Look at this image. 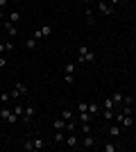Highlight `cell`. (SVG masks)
I'll use <instances>...</instances> for the list:
<instances>
[{"mask_svg":"<svg viewBox=\"0 0 136 152\" xmlns=\"http://www.w3.org/2000/svg\"><path fill=\"white\" fill-rule=\"evenodd\" d=\"M50 145V141H45L43 136H34V139H27L25 143H23V150L32 152V150H43V148Z\"/></svg>","mask_w":136,"mask_h":152,"instance_id":"obj_1","label":"cell"},{"mask_svg":"<svg viewBox=\"0 0 136 152\" xmlns=\"http://www.w3.org/2000/svg\"><path fill=\"white\" fill-rule=\"evenodd\" d=\"M95 52L89 50L86 45H77V64H93L95 61Z\"/></svg>","mask_w":136,"mask_h":152,"instance_id":"obj_2","label":"cell"},{"mask_svg":"<svg viewBox=\"0 0 136 152\" xmlns=\"http://www.w3.org/2000/svg\"><path fill=\"white\" fill-rule=\"evenodd\" d=\"M113 118L118 121L120 127H132V125H134V114H120V111H118Z\"/></svg>","mask_w":136,"mask_h":152,"instance_id":"obj_3","label":"cell"},{"mask_svg":"<svg viewBox=\"0 0 136 152\" xmlns=\"http://www.w3.org/2000/svg\"><path fill=\"white\" fill-rule=\"evenodd\" d=\"M97 9H100V14H104V16H111V14H113V7H111L107 0H97Z\"/></svg>","mask_w":136,"mask_h":152,"instance_id":"obj_4","label":"cell"},{"mask_svg":"<svg viewBox=\"0 0 136 152\" xmlns=\"http://www.w3.org/2000/svg\"><path fill=\"white\" fill-rule=\"evenodd\" d=\"M2 27H5L7 37H18V27H16V23H12V20H5V23H2Z\"/></svg>","mask_w":136,"mask_h":152,"instance_id":"obj_5","label":"cell"},{"mask_svg":"<svg viewBox=\"0 0 136 152\" xmlns=\"http://www.w3.org/2000/svg\"><path fill=\"white\" fill-rule=\"evenodd\" d=\"M34 114H36V109H34L32 104H27V107H25V114L20 116V123H23V125H27V123L32 121V116H34Z\"/></svg>","mask_w":136,"mask_h":152,"instance_id":"obj_6","label":"cell"},{"mask_svg":"<svg viewBox=\"0 0 136 152\" xmlns=\"http://www.w3.org/2000/svg\"><path fill=\"white\" fill-rule=\"evenodd\" d=\"M52 143H57V145H64V143H66V132H64V129H55V139H52Z\"/></svg>","mask_w":136,"mask_h":152,"instance_id":"obj_7","label":"cell"},{"mask_svg":"<svg viewBox=\"0 0 136 152\" xmlns=\"http://www.w3.org/2000/svg\"><path fill=\"white\" fill-rule=\"evenodd\" d=\"M77 143H79V139H77V134L73 132V134H68V136H66V143H64V145H68V148H77Z\"/></svg>","mask_w":136,"mask_h":152,"instance_id":"obj_8","label":"cell"},{"mask_svg":"<svg viewBox=\"0 0 136 152\" xmlns=\"http://www.w3.org/2000/svg\"><path fill=\"white\" fill-rule=\"evenodd\" d=\"M82 145L84 148H93L95 145V136H93V134H84V136H82Z\"/></svg>","mask_w":136,"mask_h":152,"instance_id":"obj_9","label":"cell"},{"mask_svg":"<svg viewBox=\"0 0 136 152\" xmlns=\"http://www.w3.org/2000/svg\"><path fill=\"white\" fill-rule=\"evenodd\" d=\"M77 121H79V123H91V121H93V114H91L89 109H86V111H79Z\"/></svg>","mask_w":136,"mask_h":152,"instance_id":"obj_10","label":"cell"},{"mask_svg":"<svg viewBox=\"0 0 136 152\" xmlns=\"http://www.w3.org/2000/svg\"><path fill=\"white\" fill-rule=\"evenodd\" d=\"M102 150L104 152H118V150H120V145L113 143V141H109V143H104V145H102Z\"/></svg>","mask_w":136,"mask_h":152,"instance_id":"obj_11","label":"cell"},{"mask_svg":"<svg viewBox=\"0 0 136 152\" xmlns=\"http://www.w3.org/2000/svg\"><path fill=\"white\" fill-rule=\"evenodd\" d=\"M14 89L18 91L20 95H27V93H30V89H27V86H25L23 82H16V84H14Z\"/></svg>","mask_w":136,"mask_h":152,"instance_id":"obj_12","label":"cell"},{"mask_svg":"<svg viewBox=\"0 0 136 152\" xmlns=\"http://www.w3.org/2000/svg\"><path fill=\"white\" fill-rule=\"evenodd\" d=\"M107 132H109V136H111V139H116V136H120V132H123V129H120L118 125H111L109 129H107Z\"/></svg>","mask_w":136,"mask_h":152,"instance_id":"obj_13","label":"cell"},{"mask_svg":"<svg viewBox=\"0 0 136 152\" xmlns=\"http://www.w3.org/2000/svg\"><path fill=\"white\" fill-rule=\"evenodd\" d=\"M7 20H12V23H18V20H20V12L12 9V12H9V16H7Z\"/></svg>","mask_w":136,"mask_h":152,"instance_id":"obj_14","label":"cell"},{"mask_svg":"<svg viewBox=\"0 0 136 152\" xmlns=\"http://www.w3.org/2000/svg\"><path fill=\"white\" fill-rule=\"evenodd\" d=\"M52 127H55V129H64V132H66V121H64V118H57V121H52Z\"/></svg>","mask_w":136,"mask_h":152,"instance_id":"obj_15","label":"cell"},{"mask_svg":"<svg viewBox=\"0 0 136 152\" xmlns=\"http://www.w3.org/2000/svg\"><path fill=\"white\" fill-rule=\"evenodd\" d=\"M89 111H91L93 116H95V114H100L102 109H100V104H97V102H89Z\"/></svg>","mask_w":136,"mask_h":152,"instance_id":"obj_16","label":"cell"},{"mask_svg":"<svg viewBox=\"0 0 136 152\" xmlns=\"http://www.w3.org/2000/svg\"><path fill=\"white\" fill-rule=\"evenodd\" d=\"M61 118H64V121H73V118H75V114H73L71 109H61Z\"/></svg>","mask_w":136,"mask_h":152,"instance_id":"obj_17","label":"cell"},{"mask_svg":"<svg viewBox=\"0 0 136 152\" xmlns=\"http://www.w3.org/2000/svg\"><path fill=\"white\" fill-rule=\"evenodd\" d=\"M111 100L116 102V104H120V102H123V100H125V95H123V91H116V93L111 95Z\"/></svg>","mask_w":136,"mask_h":152,"instance_id":"obj_18","label":"cell"},{"mask_svg":"<svg viewBox=\"0 0 136 152\" xmlns=\"http://www.w3.org/2000/svg\"><path fill=\"white\" fill-rule=\"evenodd\" d=\"M95 23V18H93V12L89 9V5H86V25H93Z\"/></svg>","mask_w":136,"mask_h":152,"instance_id":"obj_19","label":"cell"},{"mask_svg":"<svg viewBox=\"0 0 136 152\" xmlns=\"http://www.w3.org/2000/svg\"><path fill=\"white\" fill-rule=\"evenodd\" d=\"M36 45H39V41H36V39H27V41H25V48H30V50H34V48H36Z\"/></svg>","mask_w":136,"mask_h":152,"instance_id":"obj_20","label":"cell"},{"mask_svg":"<svg viewBox=\"0 0 136 152\" xmlns=\"http://www.w3.org/2000/svg\"><path fill=\"white\" fill-rule=\"evenodd\" d=\"M14 48V43H9V41H7V43H0V55H5V52H9Z\"/></svg>","mask_w":136,"mask_h":152,"instance_id":"obj_21","label":"cell"},{"mask_svg":"<svg viewBox=\"0 0 136 152\" xmlns=\"http://www.w3.org/2000/svg\"><path fill=\"white\" fill-rule=\"evenodd\" d=\"M75 66H77L75 61H68V64L64 66V73H71V75H73V73H75Z\"/></svg>","mask_w":136,"mask_h":152,"instance_id":"obj_22","label":"cell"},{"mask_svg":"<svg viewBox=\"0 0 136 152\" xmlns=\"http://www.w3.org/2000/svg\"><path fill=\"white\" fill-rule=\"evenodd\" d=\"M104 109H116V102L111 100V95H109V98H104Z\"/></svg>","mask_w":136,"mask_h":152,"instance_id":"obj_23","label":"cell"},{"mask_svg":"<svg viewBox=\"0 0 136 152\" xmlns=\"http://www.w3.org/2000/svg\"><path fill=\"white\" fill-rule=\"evenodd\" d=\"M14 114H16V116H23V114H25V107H23V104H16V107H14Z\"/></svg>","mask_w":136,"mask_h":152,"instance_id":"obj_24","label":"cell"},{"mask_svg":"<svg viewBox=\"0 0 136 152\" xmlns=\"http://www.w3.org/2000/svg\"><path fill=\"white\" fill-rule=\"evenodd\" d=\"M50 32H52L50 25H43V27H41V34H43V39H45V37H50Z\"/></svg>","mask_w":136,"mask_h":152,"instance_id":"obj_25","label":"cell"},{"mask_svg":"<svg viewBox=\"0 0 136 152\" xmlns=\"http://www.w3.org/2000/svg\"><path fill=\"white\" fill-rule=\"evenodd\" d=\"M64 82H66V84H68V86H71V84H73V82H75V77H73V75H71V73H66V75H64Z\"/></svg>","mask_w":136,"mask_h":152,"instance_id":"obj_26","label":"cell"},{"mask_svg":"<svg viewBox=\"0 0 136 152\" xmlns=\"http://www.w3.org/2000/svg\"><path fill=\"white\" fill-rule=\"evenodd\" d=\"M86 109H89L86 102H77V111H86Z\"/></svg>","mask_w":136,"mask_h":152,"instance_id":"obj_27","label":"cell"},{"mask_svg":"<svg viewBox=\"0 0 136 152\" xmlns=\"http://www.w3.org/2000/svg\"><path fill=\"white\" fill-rule=\"evenodd\" d=\"M5 66H7V59H5V57H2V55H0V70L5 68Z\"/></svg>","mask_w":136,"mask_h":152,"instance_id":"obj_28","label":"cell"},{"mask_svg":"<svg viewBox=\"0 0 136 152\" xmlns=\"http://www.w3.org/2000/svg\"><path fill=\"white\" fill-rule=\"evenodd\" d=\"M123 102H125V104H132V102H134V98H132V95H125Z\"/></svg>","mask_w":136,"mask_h":152,"instance_id":"obj_29","label":"cell"},{"mask_svg":"<svg viewBox=\"0 0 136 152\" xmlns=\"http://www.w3.org/2000/svg\"><path fill=\"white\" fill-rule=\"evenodd\" d=\"M107 2H109V5L113 7V5H120V2H123V0H107Z\"/></svg>","mask_w":136,"mask_h":152,"instance_id":"obj_30","label":"cell"},{"mask_svg":"<svg viewBox=\"0 0 136 152\" xmlns=\"http://www.w3.org/2000/svg\"><path fill=\"white\" fill-rule=\"evenodd\" d=\"M0 20H7L5 18V9H2V7H0Z\"/></svg>","mask_w":136,"mask_h":152,"instance_id":"obj_31","label":"cell"},{"mask_svg":"<svg viewBox=\"0 0 136 152\" xmlns=\"http://www.w3.org/2000/svg\"><path fill=\"white\" fill-rule=\"evenodd\" d=\"M7 2H9V0H0V7H7Z\"/></svg>","mask_w":136,"mask_h":152,"instance_id":"obj_32","label":"cell"},{"mask_svg":"<svg viewBox=\"0 0 136 152\" xmlns=\"http://www.w3.org/2000/svg\"><path fill=\"white\" fill-rule=\"evenodd\" d=\"M82 2H84V5H91V0H82Z\"/></svg>","mask_w":136,"mask_h":152,"instance_id":"obj_33","label":"cell"},{"mask_svg":"<svg viewBox=\"0 0 136 152\" xmlns=\"http://www.w3.org/2000/svg\"><path fill=\"white\" fill-rule=\"evenodd\" d=\"M0 91H2V82H0Z\"/></svg>","mask_w":136,"mask_h":152,"instance_id":"obj_34","label":"cell"},{"mask_svg":"<svg viewBox=\"0 0 136 152\" xmlns=\"http://www.w3.org/2000/svg\"><path fill=\"white\" fill-rule=\"evenodd\" d=\"M68 2H75V0H68Z\"/></svg>","mask_w":136,"mask_h":152,"instance_id":"obj_35","label":"cell"},{"mask_svg":"<svg viewBox=\"0 0 136 152\" xmlns=\"http://www.w3.org/2000/svg\"><path fill=\"white\" fill-rule=\"evenodd\" d=\"M123 2H125V0H123Z\"/></svg>","mask_w":136,"mask_h":152,"instance_id":"obj_36","label":"cell"}]
</instances>
